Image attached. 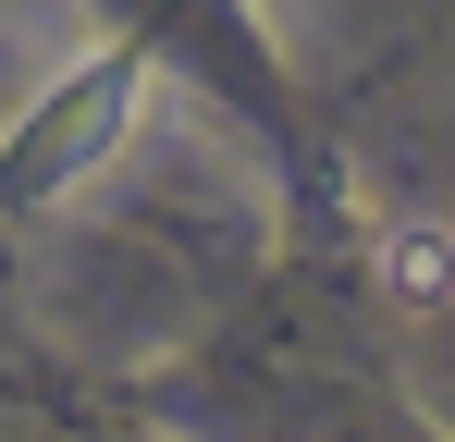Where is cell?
<instances>
[{"label": "cell", "mask_w": 455, "mask_h": 442, "mask_svg": "<svg viewBox=\"0 0 455 442\" xmlns=\"http://www.w3.org/2000/svg\"><path fill=\"white\" fill-rule=\"evenodd\" d=\"M124 111H136V50H99L75 86H50V99L25 111V136L0 147V197H50V185H75L86 160L124 136Z\"/></svg>", "instance_id": "6da1fadb"}, {"label": "cell", "mask_w": 455, "mask_h": 442, "mask_svg": "<svg viewBox=\"0 0 455 442\" xmlns=\"http://www.w3.org/2000/svg\"><path fill=\"white\" fill-rule=\"evenodd\" d=\"M381 295H406V307H443L455 295V233L443 221H394L381 233Z\"/></svg>", "instance_id": "7a4b0ae2"}]
</instances>
